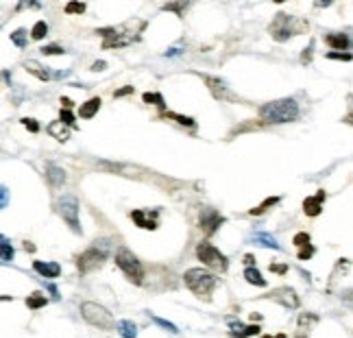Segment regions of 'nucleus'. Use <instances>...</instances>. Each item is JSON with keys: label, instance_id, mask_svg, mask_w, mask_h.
<instances>
[{"label": "nucleus", "instance_id": "nucleus-1", "mask_svg": "<svg viewBox=\"0 0 353 338\" xmlns=\"http://www.w3.org/2000/svg\"><path fill=\"white\" fill-rule=\"evenodd\" d=\"M260 118L270 124H288L299 118V103L294 98L270 100L260 109Z\"/></svg>", "mask_w": 353, "mask_h": 338}, {"label": "nucleus", "instance_id": "nucleus-2", "mask_svg": "<svg viewBox=\"0 0 353 338\" xmlns=\"http://www.w3.org/2000/svg\"><path fill=\"white\" fill-rule=\"evenodd\" d=\"M183 281L196 297H201V299H209V295L214 292L216 286H218V277L214 273H209V271H205V269L185 271Z\"/></svg>", "mask_w": 353, "mask_h": 338}, {"label": "nucleus", "instance_id": "nucleus-3", "mask_svg": "<svg viewBox=\"0 0 353 338\" xmlns=\"http://www.w3.org/2000/svg\"><path fill=\"white\" fill-rule=\"evenodd\" d=\"M116 264H118V269L122 271L124 275H127V279L133 281L135 286H140V284L144 281L142 262L135 258V255L127 249V246H120V249L116 251Z\"/></svg>", "mask_w": 353, "mask_h": 338}, {"label": "nucleus", "instance_id": "nucleus-4", "mask_svg": "<svg viewBox=\"0 0 353 338\" xmlns=\"http://www.w3.org/2000/svg\"><path fill=\"white\" fill-rule=\"evenodd\" d=\"M107 253H109V240H96L85 253L79 255V260H77L79 271L81 273H89V271L98 269V266L107 260Z\"/></svg>", "mask_w": 353, "mask_h": 338}, {"label": "nucleus", "instance_id": "nucleus-5", "mask_svg": "<svg viewBox=\"0 0 353 338\" xmlns=\"http://www.w3.org/2000/svg\"><path fill=\"white\" fill-rule=\"evenodd\" d=\"M81 314H83V319L88 321L89 325L100 327V330H109V327L116 325L107 307L94 304V301H85V304H81Z\"/></svg>", "mask_w": 353, "mask_h": 338}, {"label": "nucleus", "instance_id": "nucleus-6", "mask_svg": "<svg viewBox=\"0 0 353 338\" xmlns=\"http://www.w3.org/2000/svg\"><path fill=\"white\" fill-rule=\"evenodd\" d=\"M196 258L203 262L205 266H209V269H214V271H227V266H229L225 255L220 253L214 245H209V242H201V245H196Z\"/></svg>", "mask_w": 353, "mask_h": 338}, {"label": "nucleus", "instance_id": "nucleus-7", "mask_svg": "<svg viewBox=\"0 0 353 338\" xmlns=\"http://www.w3.org/2000/svg\"><path fill=\"white\" fill-rule=\"evenodd\" d=\"M57 210L59 216L70 225V229L74 234H81V225H79V201L74 199L72 194H63L61 199L57 201Z\"/></svg>", "mask_w": 353, "mask_h": 338}, {"label": "nucleus", "instance_id": "nucleus-8", "mask_svg": "<svg viewBox=\"0 0 353 338\" xmlns=\"http://www.w3.org/2000/svg\"><path fill=\"white\" fill-rule=\"evenodd\" d=\"M268 31H270V35H273V39H277V42H286V39L294 37V33H296L294 18L288 16V13H277V16L273 18V22H270Z\"/></svg>", "mask_w": 353, "mask_h": 338}, {"label": "nucleus", "instance_id": "nucleus-9", "mask_svg": "<svg viewBox=\"0 0 353 338\" xmlns=\"http://www.w3.org/2000/svg\"><path fill=\"white\" fill-rule=\"evenodd\" d=\"M199 223H201V229L205 231L207 236H214L216 231H218V227L225 223V218L218 214L216 210H211V208H203L201 210V214H199Z\"/></svg>", "mask_w": 353, "mask_h": 338}, {"label": "nucleus", "instance_id": "nucleus-10", "mask_svg": "<svg viewBox=\"0 0 353 338\" xmlns=\"http://www.w3.org/2000/svg\"><path fill=\"white\" fill-rule=\"evenodd\" d=\"M201 77L205 79V83H207L209 92L214 94V98H218V100H238V96H235V94L231 92L229 85H227L223 79H218V77H209V74H201Z\"/></svg>", "mask_w": 353, "mask_h": 338}, {"label": "nucleus", "instance_id": "nucleus-11", "mask_svg": "<svg viewBox=\"0 0 353 338\" xmlns=\"http://www.w3.org/2000/svg\"><path fill=\"white\" fill-rule=\"evenodd\" d=\"M157 218H159V210H133L131 212V220L142 229H157Z\"/></svg>", "mask_w": 353, "mask_h": 338}, {"label": "nucleus", "instance_id": "nucleus-12", "mask_svg": "<svg viewBox=\"0 0 353 338\" xmlns=\"http://www.w3.org/2000/svg\"><path fill=\"white\" fill-rule=\"evenodd\" d=\"M323 201H325V190H319L314 196H307L303 201V212L307 216H319L323 210Z\"/></svg>", "mask_w": 353, "mask_h": 338}, {"label": "nucleus", "instance_id": "nucleus-13", "mask_svg": "<svg viewBox=\"0 0 353 338\" xmlns=\"http://www.w3.org/2000/svg\"><path fill=\"white\" fill-rule=\"evenodd\" d=\"M325 42H327V46H331V48H336V50H349L353 46L351 37H349V35H345V33H327L325 35Z\"/></svg>", "mask_w": 353, "mask_h": 338}, {"label": "nucleus", "instance_id": "nucleus-14", "mask_svg": "<svg viewBox=\"0 0 353 338\" xmlns=\"http://www.w3.org/2000/svg\"><path fill=\"white\" fill-rule=\"evenodd\" d=\"M33 269L37 271L42 277H46V279H55V277L61 275V266L57 264V262H35Z\"/></svg>", "mask_w": 353, "mask_h": 338}, {"label": "nucleus", "instance_id": "nucleus-15", "mask_svg": "<svg viewBox=\"0 0 353 338\" xmlns=\"http://www.w3.org/2000/svg\"><path fill=\"white\" fill-rule=\"evenodd\" d=\"M229 325H231V338H249V336L260 334V327H257V325L244 327L240 321H234V319L229 321Z\"/></svg>", "mask_w": 353, "mask_h": 338}, {"label": "nucleus", "instance_id": "nucleus-16", "mask_svg": "<svg viewBox=\"0 0 353 338\" xmlns=\"http://www.w3.org/2000/svg\"><path fill=\"white\" fill-rule=\"evenodd\" d=\"M251 242L257 245V246H266V249H275V251L281 249L279 242H277L270 234H264V231H255V234H251Z\"/></svg>", "mask_w": 353, "mask_h": 338}, {"label": "nucleus", "instance_id": "nucleus-17", "mask_svg": "<svg viewBox=\"0 0 353 338\" xmlns=\"http://www.w3.org/2000/svg\"><path fill=\"white\" fill-rule=\"evenodd\" d=\"M46 179L50 181V185H53V188H61L63 181H65L63 168H59V166H55V164H48L46 166Z\"/></svg>", "mask_w": 353, "mask_h": 338}, {"label": "nucleus", "instance_id": "nucleus-18", "mask_svg": "<svg viewBox=\"0 0 353 338\" xmlns=\"http://www.w3.org/2000/svg\"><path fill=\"white\" fill-rule=\"evenodd\" d=\"M48 135H53L55 140H59V142H65V140L70 138V129H68V124H63L61 120H55V123H50L48 124Z\"/></svg>", "mask_w": 353, "mask_h": 338}, {"label": "nucleus", "instance_id": "nucleus-19", "mask_svg": "<svg viewBox=\"0 0 353 338\" xmlns=\"http://www.w3.org/2000/svg\"><path fill=\"white\" fill-rule=\"evenodd\" d=\"M100 105H103V100H100L98 96L85 100V103L81 105V109H79V116H81V118H94V114L100 109Z\"/></svg>", "mask_w": 353, "mask_h": 338}, {"label": "nucleus", "instance_id": "nucleus-20", "mask_svg": "<svg viewBox=\"0 0 353 338\" xmlns=\"http://www.w3.org/2000/svg\"><path fill=\"white\" fill-rule=\"evenodd\" d=\"M24 68L29 70V72L33 74V77H37L39 81H48L50 79V72H48V68H44L39 61H35V59H29L27 63H24Z\"/></svg>", "mask_w": 353, "mask_h": 338}, {"label": "nucleus", "instance_id": "nucleus-21", "mask_svg": "<svg viewBox=\"0 0 353 338\" xmlns=\"http://www.w3.org/2000/svg\"><path fill=\"white\" fill-rule=\"evenodd\" d=\"M279 295H286V299L281 301L284 306H288V307H296L299 306V299H296V292L292 290V288H281V290H275L273 295H268L270 299H279Z\"/></svg>", "mask_w": 353, "mask_h": 338}, {"label": "nucleus", "instance_id": "nucleus-22", "mask_svg": "<svg viewBox=\"0 0 353 338\" xmlns=\"http://www.w3.org/2000/svg\"><path fill=\"white\" fill-rule=\"evenodd\" d=\"M116 330L120 332V336L122 338H135L138 336V327H135V323L129 321V319H122V321L116 323Z\"/></svg>", "mask_w": 353, "mask_h": 338}, {"label": "nucleus", "instance_id": "nucleus-23", "mask_svg": "<svg viewBox=\"0 0 353 338\" xmlns=\"http://www.w3.org/2000/svg\"><path fill=\"white\" fill-rule=\"evenodd\" d=\"M46 304H48V299L44 292H33V295L27 297V306L31 307V310H39V307H44Z\"/></svg>", "mask_w": 353, "mask_h": 338}, {"label": "nucleus", "instance_id": "nucleus-24", "mask_svg": "<svg viewBox=\"0 0 353 338\" xmlns=\"http://www.w3.org/2000/svg\"><path fill=\"white\" fill-rule=\"evenodd\" d=\"M244 279L249 281V284H255V286H262V288H264L266 286V279L264 277H262V273L257 269H253V266H249V269L244 271Z\"/></svg>", "mask_w": 353, "mask_h": 338}, {"label": "nucleus", "instance_id": "nucleus-25", "mask_svg": "<svg viewBox=\"0 0 353 338\" xmlns=\"http://www.w3.org/2000/svg\"><path fill=\"white\" fill-rule=\"evenodd\" d=\"M46 35H48V24L44 22V20H37L31 29V37L33 39H44Z\"/></svg>", "mask_w": 353, "mask_h": 338}, {"label": "nucleus", "instance_id": "nucleus-26", "mask_svg": "<svg viewBox=\"0 0 353 338\" xmlns=\"http://www.w3.org/2000/svg\"><path fill=\"white\" fill-rule=\"evenodd\" d=\"M275 203H279V196H268V199H266L262 205H257V208L251 210V214H253V216H257V214H264V212L268 210V208H273Z\"/></svg>", "mask_w": 353, "mask_h": 338}, {"label": "nucleus", "instance_id": "nucleus-27", "mask_svg": "<svg viewBox=\"0 0 353 338\" xmlns=\"http://www.w3.org/2000/svg\"><path fill=\"white\" fill-rule=\"evenodd\" d=\"M0 242H2V245H0V246H2V262H4V264H9V262L13 260V246L9 245V240L4 238V236L0 238Z\"/></svg>", "mask_w": 353, "mask_h": 338}, {"label": "nucleus", "instance_id": "nucleus-28", "mask_svg": "<svg viewBox=\"0 0 353 338\" xmlns=\"http://www.w3.org/2000/svg\"><path fill=\"white\" fill-rule=\"evenodd\" d=\"M166 118H170V120H176L179 124H183V127H194V118H190V116H181V114H166Z\"/></svg>", "mask_w": 353, "mask_h": 338}, {"label": "nucleus", "instance_id": "nucleus-29", "mask_svg": "<svg viewBox=\"0 0 353 338\" xmlns=\"http://www.w3.org/2000/svg\"><path fill=\"white\" fill-rule=\"evenodd\" d=\"M11 42L16 44L18 48H24V46H27V31H24V29H18V31H13V33H11Z\"/></svg>", "mask_w": 353, "mask_h": 338}, {"label": "nucleus", "instance_id": "nucleus-30", "mask_svg": "<svg viewBox=\"0 0 353 338\" xmlns=\"http://www.w3.org/2000/svg\"><path fill=\"white\" fill-rule=\"evenodd\" d=\"M142 100H144V103H157L159 107H164V96H161V94H157V92H146V94H142Z\"/></svg>", "mask_w": 353, "mask_h": 338}, {"label": "nucleus", "instance_id": "nucleus-31", "mask_svg": "<svg viewBox=\"0 0 353 338\" xmlns=\"http://www.w3.org/2000/svg\"><path fill=\"white\" fill-rule=\"evenodd\" d=\"M292 245H296L299 249H303V246L310 245V234H305V231H301V234H296L294 238H292Z\"/></svg>", "mask_w": 353, "mask_h": 338}, {"label": "nucleus", "instance_id": "nucleus-32", "mask_svg": "<svg viewBox=\"0 0 353 338\" xmlns=\"http://www.w3.org/2000/svg\"><path fill=\"white\" fill-rule=\"evenodd\" d=\"M150 319H153L155 323H157V325H161V327H164V330H168L170 334H176V325H173V323H170V321H166V319H159L157 314H153V316H150Z\"/></svg>", "mask_w": 353, "mask_h": 338}, {"label": "nucleus", "instance_id": "nucleus-33", "mask_svg": "<svg viewBox=\"0 0 353 338\" xmlns=\"http://www.w3.org/2000/svg\"><path fill=\"white\" fill-rule=\"evenodd\" d=\"M188 7V2L185 0H181V2H168V4H164V11H176V13H181V9H185Z\"/></svg>", "mask_w": 353, "mask_h": 338}, {"label": "nucleus", "instance_id": "nucleus-34", "mask_svg": "<svg viewBox=\"0 0 353 338\" xmlns=\"http://www.w3.org/2000/svg\"><path fill=\"white\" fill-rule=\"evenodd\" d=\"M59 116H61V123H63V124H68V127H74V114L70 112V109H63V107H61V114H59Z\"/></svg>", "mask_w": 353, "mask_h": 338}, {"label": "nucleus", "instance_id": "nucleus-35", "mask_svg": "<svg viewBox=\"0 0 353 338\" xmlns=\"http://www.w3.org/2000/svg\"><path fill=\"white\" fill-rule=\"evenodd\" d=\"M85 4L83 2H68L65 4V13H83Z\"/></svg>", "mask_w": 353, "mask_h": 338}, {"label": "nucleus", "instance_id": "nucleus-36", "mask_svg": "<svg viewBox=\"0 0 353 338\" xmlns=\"http://www.w3.org/2000/svg\"><path fill=\"white\" fill-rule=\"evenodd\" d=\"M327 59H338V61H351V53H327Z\"/></svg>", "mask_w": 353, "mask_h": 338}, {"label": "nucleus", "instance_id": "nucleus-37", "mask_svg": "<svg viewBox=\"0 0 353 338\" xmlns=\"http://www.w3.org/2000/svg\"><path fill=\"white\" fill-rule=\"evenodd\" d=\"M22 124L31 131V133H37V131H39V124H37V120H35V118H22Z\"/></svg>", "mask_w": 353, "mask_h": 338}, {"label": "nucleus", "instance_id": "nucleus-38", "mask_svg": "<svg viewBox=\"0 0 353 338\" xmlns=\"http://www.w3.org/2000/svg\"><path fill=\"white\" fill-rule=\"evenodd\" d=\"M42 53L44 55H63V48L57 46V44H48V46L42 48Z\"/></svg>", "mask_w": 353, "mask_h": 338}, {"label": "nucleus", "instance_id": "nucleus-39", "mask_svg": "<svg viewBox=\"0 0 353 338\" xmlns=\"http://www.w3.org/2000/svg\"><path fill=\"white\" fill-rule=\"evenodd\" d=\"M312 255H314V246L312 245H307V246H303V249L299 251V260H310Z\"/></svg>", "mask_w": 353, "mask_h": 338}, {"label": "nucleus", "instance_id": "nucleus-40", "mask_svg": "<svg viewBox=\"0 0 353 338\" xmlns=\"http://www.w3.org/2000/svg\"><path fill=\"white\" fill-rule=\"evenodd\" d=\"M127 94H133V88H131V85H124L122 90H116L114 96H116V98H120V96H127Z\"/></svg>", "mask_w": 353, "mask_h": 338}, {"label": "nucleus", "instance_id": "nucleus-41", "mask_svg": "<svg viewBox=\"0 0 353 338\" xmlns=\"http://www.w3.org/2000/svg\"><path fill=\"white\" fill-rule=\"evenodd\" d=\"M0 199H2V208H7V203H9V190L4 188H0Z\"/></svg>", "mask_w": 353, "mask_h": 338}, {"label": "nucleus", "instance_id": "nucleus-42", "mask_svg": "<svg viewBox=\"0 0 353 338\" xmlns=\"http://www.w3.org/2000/svg\"><path fill=\"white\" fill-rule=\"evenodd\" d=\"M270 271H273V273H286V271H288V266H286V264H270Z\"/></svg>", "mask_w": 353, "mask_h": 338}, {"label": "nucleus", "instance_id": "nucleus-43", "mask_svg": "<svg viewBox=\"0 0 353 338\" xmlns=\"http://www.w3.org/2000/svg\"><path fill=\"white\" fill-rule=\"evenodd\" d=\"M105 68H107V63H105V61H96V63L92 65L94 72H100V70H105Z\"/></svg>", "mask_w": 353, "mask_h": 338}, {"label": "nucleus", "instance_id": "nucleus-44", "mask_svg": "<svg viewBox=\"0 0 353 338\" xmlns=\"http://www.w3.org/2000/svg\"><path fill=\"white\" fill-rule=\"evenodd\" d=\"M349 103H351V114H349V116H345V123L353 124V96H349Z\"/></svg>", "mask_w": 353, "mask_h": 338}, {"label": "nucleus", "instance_id": "nucleus-45", "mask_svg": "<svg viewBox=\"0 0 353 338\" xmlns=\"http://www.w3.org/2000/svg\"><path fill=\"white\" fill-rule=\"evenodd\" d=\"M61 105H63V109H70V107H72V100H70V98H61Z\"/></svg>", "mask_w": 353, "mask_h": 338}, {"label": "nucleus", "instance_id": "nucleus-46", "mask_svg": "<svg viewBox=\"0 0 353 338\" xmlns=\"http://www.w3.org/2000/svg\"><path fill=\"white\" fill-rule=\"evenodd\" d=\"M48 290H50V292H53V297H55V299H59V292H57V288H55V286H53V284H50V286H48Z\"/></svg>", "mask_w": 353, "mask_h": 338}, {"label": "nucleus", "instance_id": "nucleus-47", "mask_svg": "<svg viewBox=\"0 0 353 338\" xmlns=\"http://www.w3.org/2000/svg\"><path fill=\"white\" fill-rule=\"evenodd\" d=\"M24 249H27V251H35V245H33V242H24Z\"/></svg>", "mask_w": 353, "mask_h": 338}, {"label": "nucleus", "instance_id": "nucleus-48", "mask_svg": "<svg viewBox=\"0 0 353 338\" xmlns=\"http://www.w3.org/2000/svg\"><path fill=\"white\" fill-rule=\"evenodd\" d=\"M244 262L251 266V264H253V255H251V253H249V255H244Z\"/></svg>", "mask_w": 353, "mask_h": 338}, {"label": "nucleus", "instance_id": "nucleus-49", "mask_svg": "<svg viewBox=\"0 0 353 338\" xmlns=\"http://www.w3.org/2000/svg\"><path fill=\"white\" fill-rule=\"evenodd\" d=\"M264 338H273V336H264ZM275 338H286L284 334H279V336H275Z\"/></svg>", "mask_w": 353, "mask_h": 338}, {"label": "nucleus", "instance_id": "nucleus-50", "mask_svg": "<svg viewBox=\"0 0 353 338\" xmlns=\"http://www.w3.org/2000/svg\"><path fill=\"white\" fill-rule=\"evenodd\" d=\"M296 338H305V336H301V334H299V336H296Z\"/></svg>", "mask_w": 353, "mask_h": 338}]
</instances>
